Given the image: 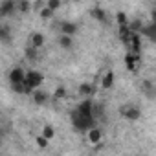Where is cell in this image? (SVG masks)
Segmentation results:
<instances>
[{
    "label": "cell",
    "instance_id": "cell-20",
    "mask_svg": "<svg viewBox=\"0 0 156 156\" xmlns=\"http://www.w3.org/2000/svg\"><path fill=\"white\" fill-rule=\"evenodd\" d=\"M116 19H118V24H119V28L129 24V20H127V15H125L123 11H118V13H116Z\"/></svg>",
    "mask_w": 156,
    "mask_h": 156
},
{
    "label": "cell",
    "instance_id": "cell-11",
    "mask_svg": "<svg viewBox=\"0 0 156 156\" xmlns=\"http://www.w3.org/2000/svg\"><path fill=\"white\" fill-rule=\"evenodd\" d=\"M75 31H77V26H75L73 22H62V24H61V33H62V35L72 37Z\"/></svg>",
    "mask_w": 156,
    "mask_h": 156
},
{
    "label": "cell",
    "instance_id": "cell-6",
    "mask_svg": "<svg viewBox=\"0 0 156 156\" xmlns=\"http://www.w3.org/2000/svg\"><path fill=\"white\" fill-rule=\"evenodd\" d=\"M15 8H17V4L13 2V0H6V2H2V4H0V17L11 15L15 11Z\"/></svg>",
    "mask_w": 156,
    "mask_h": 156
},
{
    "label": "cell",
    "instance_id": "cell-24",
    "mask_svg": "<svg viewBox=\"0 0 156 156\" xmlns=\"http://www.w3.org/2000/svg\"><path fill=\"white\" fill-rule=\"evenodd\" d=\"M39 15H41V17H42V19H50V17H51V15H53V11H50V9H48V8H42V9H41V11H39Z\"/></svg>",
    "mask_w": 156,
    "mask_h": 156
},
{
    "label": "cell",
    "instance_id": "cell-12",
    "mask_svg": "<svg viewBox=\"0 0 156 156\" xmlns=\"http://www.w3.org/2000/svg\"><path fill=\"white\" fill-rule=\"evenodd\" d=\"M140 31H141V35H147L151 41H156V26L154 24L152 26H143Z\"/></svg>",
    "mask_w": 156,
    "mask_h": 156
},
{
    "label": "cell",
    "instance_id": "cell-19",
    "mask_svg": "<svg viewBox=\"0 0 156 156\" xmlns=\"http://www.w3.org/2000/svg\"><path fill=\"white\" fill-rule=\"evenodd\" d=\"M42 138H46V140H51L53 136H55V129L51 127V125H44V129H42V134H41Z\"/></svg>",
    "mask_w": 156,
    "mask_h": 156
},
{
    "label": "cell",
    "instance_id": "cell-3",
    "mask_svg": "<svg viewBox=\"0 0 156 156\" xmlns=\"http://www.w3.org/2000/svg\"><path fill=\"white\" fill-rule=\"evenodd\" d=\"M121 116L125 118V119H130V121H136V119H140V116H141V110L136 107V105H125V107H121Z\"/></svg>",
    "mask_w": 156,
    "mask_h": 156
},
{
    "label": "cell",
    "instance_id": "cell-2",
    "mask_svg": "<svg viewBox=\"0 0 156 156\" xmlns=\"http://www.w3.org/2000/svg\"><path fill=\"white\" fill-rule=\"evenodd\" d=\"M42 81H44V77H42V73L41 72H35V70H30V72H26V77H24V83L31 88V90H37L41 85H42Z\"/></svg>",
    "mask_w": 156,
    "mask_h": 156
},
{
    "label": "cell",
    "instance_id": "cell-4",
    "mask_svg": "<svg viewBox=\"0 0 156 156\" xmlns=\"http://www.w3.org/2000/svg\"><path fill=\"white\" fill-rule=\"evenodd\" d=\"M8 77H9V81H11V85H19V83H24V77H26V72L22 70V68H13L9 73H8Z\"/></svg>",
    "mask_w": 156,
    "mask_h": 156
},
{
    "label": "cell",
    "instance_id": "cell-22",
    "mask_svg": "<svg viewBox=\"0 0 156 156\" xmlns=\"http://www.w3.org/2000/svg\"><path fill=\"white\" fill-rule=\"evenodd\" d=\"M46 8H48L50 11H55V9H59V8H61V2H59V0H48Z\"/></svg>",
    "mask_w": 156,
    "mask_h": 156
},
{
    "label": "cell",
    "instance_id": "cell-27",
    "mask_svg": "<svg viewBox=\"0 0 156 156\" xmlns=\"http://www.w3.org/2000/svg\"><path fill=\"white\" fill-rule=\"evenodd\" d=\"M31 8H33V9H37V11H41V9L44 8V2H42V0H39V2H35V4H31Z\"/></svg>",
    "mask_w": 156,
    "mask_h": 156
},
{
    "label": "cell",
    "instance_id": "cell-18",
    "mask_svg": "<svg viewBox=\"0 0 156 156\" xmlns=\"http://www.w3.org/2000/svg\"><path fill=\"white\" fill-rule=\"evenodd\" d=\"M79 94H81V96H92V94H94V85L83 83V85L79 87Z\"/></svg>",
    "mask_w": 156,
    "mask_h": 156
},
{
    "label": "cell",
    "instance_id": "cell-7",
    "mask_svg": "<svg viewBox=\"0 0 156 156\" xmlns=\"http://www.w3.org/2000/svg\"><path fill=\"white\" fill-rule=\"evenodd\" d=\"M92 118L94 119H105V105L103 103H92Z\"/></svg>",
    "mask_w": 156,
    "mask_h": 156
},
{
    "label": "cell",
    "instance_id": "cell-5",
    "mask_svg": "<svg viewBox=\"0 0 156 156\" xmlns=\"http://www.w3.org/2000/svg\"><path fill=\"white\" fill-rule=\"evenodd\" d=\"M140 61H141V59H140V55L127 51V55H125V64H127V68H129L130 72H136V70H138Z\"/></svg>",
    "mask_w": 156,
    "mask_h": 156
},
{
    "label": "cell",
    "instance_id": "cell-21",
    "mask_svg": "<svg viewBox=\"0 0 156 156\" xmlns=\"http://www.w3.org/2000/svg\"><path fill=\"white\" fill-rule=\"evenodd\" d=\"M17 8H19L22 13H26V11H30V9H31V2H28V0H22V2H19V4H17Z\"/></svg>",
    "mask_w": 156,
    "mask_h": 156
},
{
    "label": "cell",
    "instance_id": "cell-8",
    "mask_svg": "<svg viewBox=\"0 0 156 156\" xmlns=\"http://www.w3.org/2000/svg\"><path fill=\"white\" fill-rule=\"evenodd\" d=\"M31 96H33V101H35V103H39V105H44V103L48 101V98H50V96H48L42 88L33 90V94H31Z\"/></svg>",
    "mask_w": 156,
    "mask_h": 156
},
{
    "label": "cell",
    "instance_id": "cell-13",
    "mask_svg": "<svg viewBox=\"0 0 156 156\" xmlns=\"http://www.w3.org/2000/svg\"><path fill=\"white\" fill-rule=\"evenodd\" d=\"M42 44H44V35H42V33H33V35H31V48L39 50Z\"/></svg>",
    "mask_w": 156,
    "mask_h": 156
},
{
    "label": "cell",
    "instance_id": "cell-10",
    "mask_svg": "<svg viewBox=\"0 0 156 156\" xmlns=\"http://www.w3.org/2000/svg\"><path fill=\"white\" fill-rule=\"evenodd\" d=\"M92 103H94V101H90V99H85V101H83L79 107H77L75 110L79 112V114H85V116H92V114H90V112H92Z\"/></svg>",
    "mask_w": 156,
    "mask_h": 156
},
{
    "label": "cell",
    "instance_id": "cell-17",
    "mask_svg": "<svg viewBox=\"0 0 156 156\" xmlns=\"http://www.w3.org/2000/svg\"><path fill=\"white\" fill-rule=\"evenodd\" d=\"M72 44H73L72 37H68V35H61V37H59V46H61V48L70 50V48H72Z\"/></svg>",
    "mask_w": 156,
    "mask_h": 156
},
{
    "label": "cell",
    "instance_id": "cell-14",
    "mask_svg": "<svg viewBox=\"0 0 156 156\" xmlns=\"http://www.w3.org/2000/svg\"><path fill=\"white\" fill-rule=\"evenodd\" d=\"M112 85H114V73H112V72H107V73L103 75L101 87H103V88H112Z\"/></svg>",
    "mask_w": 156,
    "mask_h": 156
},
{
    "label": "cell",
    "instance_id": "cell-16",
    "mask_svg": "<svg viewBox=\"0 0 156 156\" xmlns=\"http://www.w3.org/2000/svg\"><path fill=\"white\" fill-rule=\"evenodd\" d=\"M92 17H94V19H98V20H101V22H108L107 13H105L101 8H94V9H92Z\"/></svg>",
    "mask_w": 156,
    "mask_h": 156
},
{
    "label": "cell",
    "instance_id": "cell-9",
    "mask_svg": "<svg viewBox=\"0 0 156 156\" xmlns=\"http://www.w3.org/2000/svg\"><path fill=\"white\" fill-rule=\"evenodd\" d=\"M88 140H90V143H94L96 147H101V130H99V129H90V130H88Z\"/></svg>",
    "mask_w": 156,
    "mask_h": 156
},
{
    "label": "cell",
    "instance_id": "cell-23",
    "mask_svg": "<svg viewBox=\"0 0 156 156\" xmlns=\"http://www.w3.org/2000/svg\"><path fill=\"white\" fill-rule=\"evenodd\" d=\"M37 145H39L41 149H46V147H48V140H46V138H42V136L39 134V136H37Z\"/></svg>",
    "mask_w": 156,
    "mask_h": 156
},
{
    "label": "cell",
    "instance_id": "cell-26",
    "mask_svg": "<svg viewBox=\"0 0 156 156\" xmlns=\"http://www.w3.org/2000/svg\"><path fill=\"white\" fill-rule=\"evenodd\" d=\"M26 55H28L30 59H37V50H35V48H28V50H26Z\"/></svg>",
    "mask_w": 156,
    "mask_h": 156
},
{
    "label": "cell",
    "instance_id": "cell-15",
    "mask_svg": "<svg viewBox=\"0 0 156 156\" xmlns=\"http://www.w3.org/2000/svg\"><path fill=\"white\" fill-rule=\"evenodd\" d=\"M9 41H11L9 26H0V42H9Z\"/></svg>",
    "mask_w": 156,
    "mask_h": 156
},
{
    "label": "cell",
    "instance_id": "cell-1",
    "mask_svg": "<svg viewBox=\"0 0 156 156\" xmlns=\"http://www.w3.org/2000/svg\"><path fill=\"white\" fill-rule=\"evenodd\" d=\"M72 123H73V127L79 130V132H88L90 129H96V119L92 116L79 114L77 110L72 112Z\"/></svg>",
    "mask_w": 156,
    "mask_h": 156
},
{
    "label": "cell",
    "instance_id": "cell-25",
    "mask_svg": "<svg viewBox=\"0 0 156 156\" xmlns=\"http://www.w3.org/2000/svg\"><path fill=\"white\" fill-rule=\"evenodd\" d=\"M64 96H66V90H64L62 87H59V88L55 90V94H53V98H55V99H61V98H64Z\"/></svg>",
    "mask_w": 156,
    "mask_h": 156
}]
</instances>
